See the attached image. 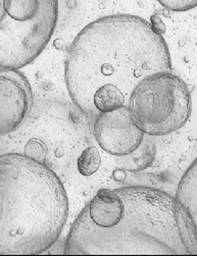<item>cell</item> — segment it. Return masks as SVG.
<instances>
[{
    "label": "cell",
    "instance_id": "8",
    "mask_svg": "<svg viewBox=\"0 0 197 256\" xmlns=\"http://www.w3.org/2000/svg\"><path fill=\"white\" fill-rule=\"evenodd\" d=\"M176 199L188 212L197 232V158L183 174L176 192Z\"/></svg>",
    "mask_w": 197,
    "mask_h": 256
},
{
    "label": "cell",
    "instance_id": "6",
    "mask_svg": "<svg viewBox=\"0 0 197 256\" xmlns=\"http://www.w3.org/2000/svg\"><path fill=\"white\" fill-rule=\"evenodd\" d=\"M93 122L96 141L108 154H133L143 142L145 134L134 124L128 106L100 114Z\"/></svg>",
    "mask_w": 197,
    "mask_h": 256
},
{
    "label": "cell",
    "instance_id": "7",
    "mask_svg": "<svg viewBox=\"0 0 197 256\" xmlns=\"http://www.w3.org/2000/svg\"><path fill=\"white\" fill-rule=\"evenodd\" d=\"M33 106L32 89L18 70H0V134L16 130Z\"/></svg>",
    "mask_w": 197,
    "mask_h": 256
},
{
    "label": "cell",
    "instance_id": "9",
    "mask_svg": "<svg viewBox=\"0 0 197 256\" xmlns=\"http://www.w3.org/2000/svg\"><path fill=\"white\" fill-rule=\"evenodd\" d=\"M102 158L100 151L96 147H88L82 153L78 160V170L83 176H91L100 168Z\"/></svg>",
    "mask_w": 197,
    "mask_h": 256
},
{
    "label": "cell",
    "instance_id": "3",
    "mask_svg": "<svg viewBox=\"0 0 197 256\" xmlns=\"http://www.w3.org/2000/svg\"><path fill=\"white\" fill-rule=\"evenodd\" d=\"M68 203L58 176L26 156H0V255H35L58 239Z\"/></svg>",
    "mask_w": 197,
    "mask_h": 256
},
{
    "label": "cell",
    "instance_id": "4",
    "mask_svg": "<svg viewBox=\"0 0 197 256\" xmlns=\"http://www.w3.org/2000/svg\"><path fill=\"white\" fill-rule=\"evenodd\" d=\"M58 16V0H0V70H18L38 58Z\"/></svg>",
    "mask_w": 197,
    "mask_h": 256
},
{
    "label": "cell",
    "instance_id": "2",
    "mask_svg": "<svg viewBox=\"0 0 197 256\" xmlns=\"http://www.w3.org/2000/svg\"><path fill=\"white\" fill-rule=\"evenodd\" d=\"M64 254L197 255V232L182 204L162 190L102 189L74 222Z\"/></svg>",
    "mask_w": 197,
    "mask_h": 256
},
{
    "label": "cell",
    "instance_id": "10",
    "mask_svg": "<svg viewBox=\"0 0 197 256\" xmlns=\"http://www.w3.org/2000/svg\"><path fill=\"white\" fill-rule=\"evenodd\" d=\"M158 2L173 12H186L197 6V0H158Z\"/></svg>",
    "mask_w": 197,
    "mask_h": 256
},
{
    "label": "cell",
    "instance_id": "5",
    "mask_svg": "<svg viewBox=\"0 0 197 256\" xmlns=\"http://www.w3.org/2000/svg\"><path fill=\"white\" fill-rule=\"evenodd\" d=\"M128 108L134 124L146 135L164 136L178 131L191 114L186 83L170 70L146 76L133 90Z\"/></svg>",
    "mask_w": 197,
    "mask_h": 256
},
{
    "label": "cell",
    "instance_id": "1",
    "mask_svg": "<svg viewBox=\"0 0 197 256\" xmlns=\"http://www.w3.org/2000/svg\"><path fill=\"white\" fill-rule=\"evenodd\" d=\"M170 66L166 43L148 22L114 14L87 24L72 41L64 79L74 104L94 120L127 106L140 81Z\"/></svg>",
    "mask_w": 197,
    "mask_h": 256
}]
</instances>
